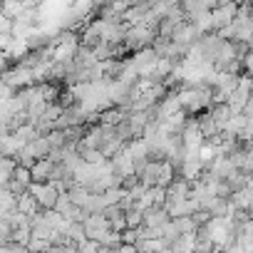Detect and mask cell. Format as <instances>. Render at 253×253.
I'll list each match as a JSON object with an SVG mask.
<instances>
[{
	"label": "cell",
	"mask_w": 253,
	"mask_h": 253,
	"mask_svg": "<svg viewBox=\"0 0 253 253\" xmlns=\"http://www.w3.org/2000/svg\"><path fill=\"white\" fill-rule=\"evenodd\" d=\"M196 126H199V132H201V137H204V142H211L218 132H221V126L206 114V112H201L199 117H196Z\"/></svg>",
	"instance_id": "8"
},
{
	"label": "cell",
	"mask_w": 253,
	"mask_h": 253,
	"mask_svg": "<svg viewBox=\"0 0 253 253\" xmlns=\"http://www.w3.org/2000/svg\"><path fill=\"white\" fill-rule=\"evenodd\" d=\"M194 243H196L194 231L191 233H179V238L169 246V251L171 253H194Z\"/></svg>",
	"instance_id": "12"
},
{
	"label": "cell",
	"mask_w": 253,
	"mask_h": 253,
	"mask_svg": "<svg viewBox=\"0 0 253 253\" xmlns=\"http://www.w3.org/2000/svg\"><path fill=\"white\" fill-rule=\"evenodd\" d=\"M23 147H25V144H23L15 134H5L3 139H0V157H10V159H15V157L20 154Z\"/></svg>",
	"instance_id": "9"
},
{
	"label": "cell",
	"mask_w": 253,
	"mask_h": 253,
	"mask_svg": "<svg viewBox=\"0 0 253 253\" xmlns=\"http://www.w3.org/2000/svg\"><path fill=\"white\" fill-rule=\"evenodd\" d=\"M97 248H99V243L97 241H89V238H84L82 243H77V253H97Z\"/></svg>",
	"instance_id": "25"
},
{
	"label": "cell",
	"mask_w": 253,
	"mask_h": 253,
	"mask_svg": "<svg viewBox=\"0 0 253 253\" xmlns=\"http://www.w3.org/2000/svg\"><path fill=\"white\" fill-rule=\"evenodd\" d=\"M87 213H102L104 209H107V201H104V196L102 194H92L89 191V199H87V204L82 206Z\"/></svg>",
	"instance_id": "17"
},
{
	"label": "cell",
	"mask_w": 253,
	"mask_h": 253,
	"mask_svg": "<svg viewBox=\"0 0 253 253\" xmlns=\"http://www.w3.org/2000/svg\"><path fill=\"white\" fill-rule=\"evenodd\" d=\"M23 152L30 154L33 159H45V157L50 154V144H47L45 137H35L33 142H28V144L23 147Z\"/></svg>",
	"instance_id": "10"
},
{
	"label": "cell",
	"mask_w": 253,
	"mask_h": 253,
	"mask_svg": "<svg viewBox=\"0 0 253 253\" xmlns=\"http://www.w3.org/2000/svg\"><path fill=\"white\" fill-rule=\"evenodd\" d=\"M67 238L75 241V243H82L84 241V231H82V223H75L70 221V228H67Z\"/></svg>",
	"instance_id": "22"
},
{
	"label": "cell",
	"mask_w": 253,
	"mask_h": 253,
	"mask_svg": "<svg viewBox=\"0 0 253 253\" xmlns=\"http://www.w3.org/2000/svg\"><path fill=\"white\" fill-rule=\"evenodd\" d=\"M171 221H174V226L179 228V233H191V231H196L191 216H176V218H171Z\"/></svg>",
	"instance_id": "21"
},
{
	"label": "cell",
	"mask_w": 253,
	"mask_h": 253,
	"mask_svg": "<svg viewBox=\"0 0 253 253\" xmlns=\"http://www.w3.org/2000/svg\"><path fill=\"white\" fill-rule=\"evenodd\" d=\"M3 248H5V253H30V251H28V246H23V243H13V241H10V243H5Z\"/></svg>",
	"instance_id": "27"
},
{
	"label": "cell",
	"mask_w": 253,
	"mask_h": 253,
	"mask_svg": "<svg viewBox=\"0 0 253 253\" xmlns=\"http://www.w3.org/2000/svg\"><path fill=\"white\" fill-rule=\"evenodd\" d=\"M13 134H15V137H18L23 144H28V142H33L35 137H40V134H38V129H35V126H33L30 122H25L23 126H18V129H15Z\"/></svg>",
	"instance_id": "18"
},
{
	"label": "cell",
	"mask_w": 253,
	"mask_h": 253,
	"mask_svg": "<svg viewBox=\"0 0 253 253\" xmlns=\"http://www.w3.org/2000/svg\"><path fill=\"white\" fill-rule=\"evenodd\" d=\"M50 171H52V162L45 157V159H35L33 167H30V179L38 181V184H47L50 181Z\"/></svg>",
	"instance_id": "7"
},
{
	"label": "cell",
	"mask_w": 253,
	"mask_h": 253,
	"mask_svg": "<svg viewBox=\"0 0 253 253\" xmlns=\"http://www.w3.org/2000/svg\"><path fill=\"white\" fill-rule=\"evenodd\" d=\"M134 248H137V253H159L167 246L162 243V238H142L134 243Z\"/></svg>",
	"instance_id": "16"
},
{
	"label": "cell",
	"mask_w": 253,
	"mask_h": 253,
	"mask_svg": "<svg viewBox=\"0 0 253 253\" xmlns=\"http://www.w3.org/2000/svg\"><path fill=\"white\" fill-rule=\"evenodd\" d=\"M15 211H20V213H25V216L30 218V216H35V213L40 211V206H38V201H35V199H33V196L25 191V194L18 199V204H15Z\"/></svg>",
	"instance_id": "14"
},
{
	"label": "cell",
	"mask_w": 253,
	"mask_h": 253,
	"mask_svg": "<svg viewBox=\"0 0 253 253\" xmlns=\"http://www.w3.org/2000/svg\"><path fill=\"white\" fill-rule=\"evenodd\" d=\"M206 114H209V117H211V119H213V122L221 126V129L226 126V122L233 117V114H231V109L226 107V102H221V104H211V107L206 109Z\"/></svg>",
	"instance_id": "13"
},
{
	"label": "cell",
	"mask_w": 253,
	"mask_h": 253,
	"mask_svg": "<svg viewBox=\"0 0 253 253\" xmlns=\"http://www.w3.org/2000/svg\"><path fill=\"white\" fill-rule=\"evenodd\" d=\"M176 176V171H174V167L167 162V159H162V164H159V174H157V184L154 186H169L171 184V179Z\"/></svg>",
	"instance_id": "15"
},
{
	"label": "cell",
	"mask_w": 253,
	"mask_h": 253,
	"mask_svg": "<svg viewBox=\"0 0 253 253\" xmlns=\"http://www.w3.org/2000/svg\"><path fill=\"white\" fill-rule=\"evenodd\" d=\"M189 186H191V184H189L186 179H181V176H174V179H171V184H169V186H164V196H167L164 206L189 199Z\"/></svg>",
	"instance_id": "3"
},
{
	"label": "cell",
	"mask_w": 253,
	"mask_h": 253,
	"mask_svg": "<svg viewBox=\"0 0 253 253\" xmlns=\"http://www.w3.org/2000/svg\"><path fill=\"white\" fill-rule=\"evenodd\" d=\"M109 167H112V174H114L117 179H124V176H132V174H134V164H132L129 154H126L124 149L109 159Z\"/></svg>",
	"instance_id": "4"
},
{
	"label": "cell",
	"mask_w": 253,
	"mask_h": 253,
	"mask_svg": "<svg viewBox=\"0 0 253 253\" xmlns=\"http://www.w3.org/2000/svg\"><path fill=\"white\" fill-rule=\"evenodd\" d=\"M167 221H169V213L164 206H149L142 211V226L147 228H162Z\"/></svg>",
	"instance_id": "5"
},
{
	"label": "cell",
	"mask_w": 253,
	"mask_h": 253,
	"mask_svg": "<svg viewBox=\"0 0 253 253\" xmlns=\"http://www.w3.org/2000/svg\"><path fill=\"white\" fill-rule=\"evenodd\" d=\"M10 241H13V243H23V246H28V241H30V223H28V226H18V228H13Z\"/></svg>",
	"instance_id": "20"
},
{
	"label": "cell",
	"mask_w": 253,
	"mask_h": 253,
	"mask_svg": "<svg viewBox=\"0 0 253 253\" xmlns=\"http://www.w3.org/2000/svg\"><path fill=\"white\" fill-rule=\"evenodd\" d=\"M82 231H84V238L89 241H102V236L109 231V223L102 213H87V218L82 221Z\"/></svg>",
	"instance_id": "2"
},
{
	"label": "cell",
	"mask_w": 253,
	"mask_h": 253,
	"mask_svg": "<svg viewBox=\"0 0 253 253\" xmlns=\"http://www.w3.org/2000/svg\"><path fill=\"white\" fill-rule=\"evenodd\" d=\"M228 204L236 206V209H241V211H251V206H253V186L248 184V186L233 191V194L228 196Z\"/></svg>",
	"instance_id": "6"
},
{
	"label": "cell",
	"mask_w": 253,
	"mask_h": 253,
	"mask_svg": "<svg viewBox=\"0 0 253 253\" xmlns=\"http://www.w3.org/2000/svg\"><path fill=\"white\" fill-rule=\"evenodd\" d=\"M124 223H126V228H137V226H142V211L139 209H126L124 211Z\"/></svg>",
	"instance_id": "19"
},
{
	"label": "cell",
	"mask_w": 253,
	"mask_h": 253,
	"mask_svg": "<svg viewBox=\"0 0 253 253\" xmlns=\"http://www.w3.org/2000/svg\"><path fill=\"white\" fill-rule=\"evenodd\" d=\"M114 253H137V248H134V243H119L114 248Z\"/></svg>",
	"instance_id": "28"
},
{
	"label": "cell",
	"mask_w": 253,
	"mask_h": 253,
	"mask_svg": "<svg viewBox=\"0 0 253 253\" xmlns=\"http://www.w3.org/2000/svg\"><path fill=\"white\" fill-rule=\"evenodd\" d=\"M10 179H15V181H20V184H25V186L33 181V179H30V169H28V167H20V164L15 167V171H13Z\"/></svg>",
	"instance_id": "23"
},
{
	"label": "cell",
	"mask_w": 253,
	"mask_h": 253,
	"mask_svg": "<svg viewBox=\"0 0 253 253\" xmlns=\"http://www.w3.org/2000/svg\"><path fill=\"white\" fill-rule=\"evenodd\" d=\"M28 194L38 201V206L40 209H52L55 206V201H57V189L47 181V184H38V181H30L28 184Z\"/></svg>",
	"instance_id": "1"
},
{
	"label": "cell",
	"mask_w": 253,
	"mask_h": 253,
	"mask_svg": "<svg viewBox=\"0 0 253 253\" xmlns=\"http://www.w3.org/2000/svg\"><path fill=\"white\" fill-rule=\"evenodd\" d=\"M112 253H114V251H112Z\"/></svg>",
	"instance_id": "29"
},
{
	"label": "cell",
	"mask_w": 253,
	"mask_h": 253,
	"mask_svg": "<svg viewBox=\"0 0 253 253\" xmlns=\"http://www.w3.org/2000/svg\"><path fill=\"white\" fill-rule=\"evenodd\" d=\"M159 164H162V162L149 159V162L142 167V171L137 174L139 184H144V186H154V184H157V174H159Z\"/></svg>",
	"instance_id": "11"
},
{
	"label": "cell",
	"mask_w": 253,
	"mask_h": 253,
	"mask_svg": "<svg viewBox=\"0 0 253 253\" xmlns=\"http://www.w3.org/2000/svg\"><path fill=\"white\" fill-rule=\"evenodd\" d=\"M209 218H211V216H209L204 209H199V211H194V213H191V221H194V226H196V228H199V226H204Z\"/></svg>",
	"instance_id": "26"
},
{
	"label": "cell",
	"mask_w": 253,
	"mask_h": 253,
	"mask_svg": "<svg viewBox=\"0 0 253 253\" xmlns=\"http://www.w3.org/2000/svg\"><path fill=\"white\" fill-rule=\"evenodd\" d=\"M5 189H8V191H10L15 199H20V196L28 191V186H25V184H20V181H15V179H10V181L5 184Z\"/></svg>",
	"instance_id": "24"
}]
</instances>
